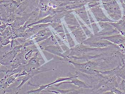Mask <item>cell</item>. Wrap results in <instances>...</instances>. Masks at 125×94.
<instances>
[{"label":"cell","mask_w":125,"mask_h":94,"mask_svg":"<svg viewBox=\"0 0 125 94\" xmlns=\"http://www.w3.org/2000/svg\"><path fill=\"white\" fill-rule=\"evenodd\" d=\"M83 44L95 48H106L115 45L106 40H94L89 39L84 42Z\"/></svg>","instance_id":"3"},{"label":"cell","mask_w":125,"mask_h":94,"mask_svg":"<svg viewBox=\"0 0 125 94\" xmlns=\"http://www.w3.org/2000/svg\"><path fill=\"white\" fill-rule=\"evenodd\" d=\"M63 26H64V30L65 31V33H66V36H67L68 42L69 44V46L71 48L74 47L75 46V44L74 41L73 40L71 35L69 33L64 24H63Z\"/></svg>","instance_id":"11"},{"label":"cell","mask_w":125,"mask_h":94,"mask_svg":"<svg viewBox=\"0 0 125 94\" xmlns=\"http://www.w3.org/2000/svg\"><path fill=\"white\" fill-rule=\"evenodd\" d=\"M23 47V45H17L9 52L1 55V64L6 65H9L12 63L15 58Z\"/></svg>","instance_id":"2"},{"label":"cell","mask_w":125,"mask_h":94,"mask_svg":"<svg viewBox=\"0 0 125 94\" xmlns=\"http://www.w3.org/2000/svg\"><path fill=\"white\" fill-rule=\"evenodd\" d=\"M78 77V76H75L73 78L70 80L71 82H62L59 83L57 84H53V85L57 87L64 84H73L75 86H77L78 87L80 88L92 89L93 88V86L88 84L83 81L79 80L77 78Z\"/></svg>","instance_id":"5"},{"label":"cell","mask_w":125,"mask_h":94,"mask_svg":"<svg viewBox=\"0 0 125 94\" xmlns=\"http://www.w3.org/2000/svg\"><path fill=\"white\" fill-rule=\"evenodd\" d=\"M41 49L65 59V57L64 55V52L62 50L59 44L57 45H49Z\"/></svg>","instance_id":"7"},{"label":"cell","mask_w":125,"mask_h":94,"mask_svg":"<svg viewBox=\"0 0 125 94\" xmlns=\"http://www.w3.org/2000/svg\"><path fill=\"white\" fill-rule=\"evenodd\" d=\"M34 43L32 40H30L29 39L24 44L23 47H27L28 46H31L34 45Z\"/></svg>","instance_id":"15"},{"label":"cell","mask_w":125,"mask_h":94,"mask_svg":"<svg viewBox=\"0 0 125 94\" xmlns=\"http://www.w3.org/2000/svg\"><path fill=\"white\" fill-rule=\"evenodd\" d=\"M53 22V16L50 15L42 19L38 20L36 22L32 23L29 25H27V28H29L33 25H37V24H47Z\"/></svg>","instance_id":"10"},{"label":"cell","mask_w":125,"mask_h":94,"mask_svg":"<svg viewBox=\"0 0 125 94\" xmlns=\"http://www.w3.org/2000/svg\"><path fill=\"white\" fill-rule=\"evenodd\" d=\"M55 91H57L60 94H82L80 92L76 90L73 89H68V90H62V89H55Z\"/></svg>","instance_id":"13"},{"label":"cell","mask_w":125,"mask_h":94,"mask_svg":"<svg viewBox=\"0 0 125 94\" xmlns=\"http://www.w3.org/2000/svg\"><path fill=\"white\" fill-rule=\"evenodd\" d=\"M68 25L78 43L79 44L83 43L86 39V37L79 24Z\"/></svg>","instance_id":"4"},{"label":"cell","mask_w":125,"mask_h":94,"mask_svg":"<svg viewBox=\"0 0 125 94\" xmlns=\"http://www.w3.org/2000/svg\"><path fill=\"white\" fill-rule=\"evenodd\" d=\"M53 34H54V37H55L56 40L57 41L58 43L59 44V45L61 46V47L62 48V50H63V51H64V52H67L68 51H69L70 49H69V48H68L65 45V44L63 43L62 41V40H61V39L58 37L57 35V34H55L53 31Z\"/></svg>","instance_id":"12"},{"label":"cell","mask_w":125,"mask_h":94,"mask_svg":"<svg viewBox=\"0 0 125 94\" xmlns=\"http://www.w3.org/2000/svg\"><path fill=\"white\" fill-rule=\"evenodd\" d=\"M100 39L101 40H107L114 44L123 45L125 43V38L120 35L102 37Z\"/></svg>","instance_id":"8"},{"label":"cell","mask_w":125,"mask_h":94,"mask_svg":"<svg viewBox=\"0 0 125 94\" xmlns=\"http://www.w3.org/2000/svg\"><path fill=\"white\" fill-rule=\"evenodd\" d=\"M117 88L119 89L120 91L123 93V94H125V80L122 79V80L119 82Z\"/></svg>","instance_id":"14"},{"label":"cell","mask_w":125,"mask_h":94,"mask_svg":"<svg viewBox=\"0 0 125 94\" xmlns=\"http://www.w3.org/2000/svg\"><path fill=\"white\" fill-rule=\"evenodd\" d=\"M52 33L49 28H46L39 30L37 33L31 36L29 39L32 40L34 39L37 43L46 40L50 36L52 35Z\"/></svg>","instance_id":"6"},{"label":"cell","mask_w":125,"mask_h":94,"mask_svg":"<svg viewBox=\"0 0 125 94\" xmlns=\"http://www.w3.org/2000/svg\"><path fill=\"white\" fill-rule=\"evenodd\" d=\"M38 44L41 49L49 45H59L57 41L53 35L49 37L46 40L38 42Z\"/></svg>","instance_id":"9"},{"label":"cell","mask_w":125,"mask_h":94,"mask_svg":"<svg viewBox=\"0 0 125 94\" xmlns=\"http://www.w3.org/2000/svg\"><path fill=\"white\" fill-rule=\"evenodd\" d=\"M69 63L74 66V67L80 73L90 75H97L100 73L97 68L102 61H89L84 63H78L68 60Z\"/></svg>","instance_id":"1"}]
</instances>
